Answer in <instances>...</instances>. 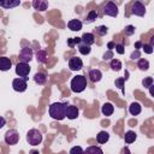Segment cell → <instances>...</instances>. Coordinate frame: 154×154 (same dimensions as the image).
<instances>
[{
    "instance_id": "obj_1",
    "label": "cell",
    "mask_w": 154,
    "mask_h": 154,
    "mask_svg": "<svg viewBox=\"0 0 154 154\" xmlns=\"http://www.w3.org/2000/svg\"><path fill=\"white\" fill-rule=\"evenodd\" d=\"M65 111L66 103L63 102H53L48 108V113L54 120H63L65 118Z\"/></svg>"
},
{
    "instance_id": "obj_2",
    "label": "cell",
    "mask_w": 154,
    "mask_h": 154,
    "mask_svg": "<svg viewBox=\"0 0 154 154\" xmlns=\"http://www.w3.org/2000/svg\"><path fill=\"white\" fill-rule=\"evenodd\" d=\"M70 87L73 93H82L87 87V78L83 75H77L71 79Z\"/></svg>"
},
{
    "instance_id": "obj_3",
    "label": "cell",
    "mask_w": 154,
    "mask_h": 154,
    "mask_svg": "<svg viewBox=\"0 0 154 154\" xmlns=\"http://www.w3.org/2000/svg\"><path fill=\"white\" fill-rule=\"evenodd\" d=\"M26 141L30 146H38L42 142V134L37 129H30L26 134Z\"/></svg>"
},
{
    "instance_id": "obj_4",
    "label": "cell",
    "mask_w": 154,
    "mask_h": 154,
    "mask_svg": "<svg viewBox=\"0 0 154 154\" xmlns=\"http://www.w3.org/2000/svg\"><path fill=\"white\" fill-rule=\"evenodd\" d=\"M19 141V134L16 129H8L5 134V142L10 146L17 144Z\"/></svg>"
},
{
    "instance_id": "obj_5",
    "label": "cell",
    "mask_w": 154,
    "mask_h": 154,
    "mask_svg": "<svg viewBox=\"0 0 154 154\" xmlns=\"http://www.w3.org/2000/svg\"><path fill=\"white\" fill-rule=\"evenodd\" d=\"M26 81H28V77L14 78V79L12 81V88H13V90H16V91H18V93L25 91V90H26V87H28Z\"/></svg>"
},
{
    "instance_id": "obj_6",
    "label": "cell",
    "mask_w": 154,
    "mask_h": 154,
    "mask_svg": "<svg viewBox=\"0 0 154 154\" xmlns=\"http://www.w3.org/2000/svg\"><path fill=\"white\" fill-rule=\"evenodd\" d=\"M131 13L138 17H143L146 14V6L141 1H134L131 5Z\"/></svg>"
},
{
    "instance_id": "obj_7",
    "label": "cell",
    "mask_w": 154,
    "mask_h": 154,
    "mask_svg": "<svg viewBox=\"0 0 154 154\" xmlns=\"http://www.w3.org/2000/svg\"><path fill=\"white\" fill-rule=\"evenodd\" d=\"M32 59V49L30 47H23L19 52V60L20 63L28 64Z\"/></svg>"
},
{
    "instance_id": "obj_8",
    "label": "cell",
    "mask_w": 154,
    "mask_h": 154,
    "mask_svg": "<svg viewBox=\"0 0 154 154\" xmlns=\"http://www.w3.org/2000/svg\"><path fill=\"white\" fill-rule=\"evenodd\" d=\"M29 72H30V66H29V64H25V63H18L17 65H16V73H17V76H19L20 78H23V77H26L28 75H29Z\"/></svg>"
},
{
    "instance_id": "obj_9",
    "label": "cell",
    "mask_w": 154,
    "mask_h": 154,
    "mask_svg": "<svg viewBox=\"0 0 154 154\" xmlns=\"http://www.w3.org/2000/svg\"><path fill=\"white\" fill-rule=\"evenodd\" d=\"M118 6L112 2V1H108L106 5H105V8H103V13L106 16H109V17H117L118 16Z\"/></svg>"
},
{
    "instance_id": "obj_10",
    "label": "cell",
    "mask_w": 154,
    "mask_h": 154,
    "mask_svg": "<svg viewBox=\"0 0 154 154\" xmlns=\"http://www.w3.org/2000/svg\"><path fill=\"white\" fill-rule=\"evenodd\" d=\"M83 67V61L78 57H72L69 59V69L71 71H78Z\"/></svg>"
},
{
    "instance_id": "obj_11",
    "label": "cell",
    "mask_w": 154,
    "mask_h": 154,
    "mask_svg": "<svg viewBox=\"0 0 154 154\" xmlns=\"http://www.w3.org/2000/svg\"><path fill=\"white\" fill-rule=\"evenodd\" d=\"M78 113H79V111H78V108L76 106H73V105H66L65 117H67L69 119L73 120V119H76L78 117Z\"/></svg>"
},
{
    "instance_id": "obj_12",
    "label": "cell",
    "mask_w": 154,
    "mask_h": 154,
    "mask_svg": "<svg viewBox=\"0 0 154 154\" xmlns=\"http://www.w3.org/2000/svg\"><path fill=\"white\" fill-rule=\"evenodd\" d=\"M89 79L91 81V82H94V83H96V82H100L101 81V78H102V72L99 70V69H91L90 71H89Z\"/></svg>"
},
{
    "instance_id": "obj_13",
    "label": "cell",
    "mask_w": 154,
    "mask_h": 154,
    "mask_svg": "<svg viewBox=\"0 0 154 154\" xmlns=\"http://www.w3.org/2000/svg\"><path fill=\"white\" fill-rule=\"evenodd\" d=\"M82 25H83V23L79 19H70L67 22V28L71 31H79L82 29Z\"/></svg>"
},
{
    "instance_id": "obj_14",
    "label": "cell",
    "mask_w": 154,
    "mask_h": 154,
    "mask_svg": "<svg viewBox=\"0 0 154 154\" xmlns=\"http://www.w3.org/2000/svg\"><path fill=\"white\" fill-rule=\"evenodd\" d=\"M81 42L87 45V46H91L94 42H95V36L94 34L91 32H84L82 36H81Z\"/></svg>"
},
{
    "instance_id": "obj_15",
    "label": "cell",
    "mask_w": 154,
    "mask_h": 154,
    "mask_svg": "<svg viewBox=\"0 0 154 154\" xmlns=\"http://www.w3.org/2000/svg\"><path fill=\"white\" fill-rule=\"evenodd\" d=\"M32 7H34L36 11L43 12V11L47 10V7H48V2L45 1V0H34V1H32Z\"/></svg>"
},
{
    "instance_id": "obj_16",
    "label": "cell",
    "mask_w": 154,
    "mask_h": 154,
    "mask_svg": "<svg viewBox=\"0 0 154 154\" xmlns=\"http://www.w3.org/2000/svg\"><path fill=\"white\" fill-rule=\"evenodd\" d=\"M12 66V61L10 58L6 57H0V71H8Z\"/></svg>"
},
{
    "instance_id": "obj_17",
    "label": "cell",
    "mask_w": 154,
    "mask_h": 154,
    "mask_svg": "<svg viewBox=\"0 0 154 154\" xmlns=\"http://www.w3.org/2000/svg\"><path fill=\"white\" fill-rule=\"evenodd\" d=\"M19 5H20L19 0H0V6L4 8H12Z\"/></svg>"
},
{
    "instance_id": "obj_18",
    "label": "cell",
    "mask_w": 154,
    "mask_h": 154,
    "mask_svg": "<svg viewBox=\"0 0 154 154\" xmlns=\"http://www.w3.org/2000/svg\"><path fill=\"white\" fill-rule=\"evenodd\" d=\"M101 112H102L103 116L109 117V116H112V113L114 112V107H113V105H112L111 102H106V103L102 105V107H101Z\"/></svg>"
},
{
    "instance_id": "obj_19",
    "label": "cell",
    "mask_w": 154,
    "mask_h": 154,
    "mask_svg": "<svg viewBox=\"0 0 154 154\" xmlns=\"http://www.w3.org/2000/svg\"><path fill=\"white\" fill-rule=\"evenodd\" d=\"M142 111V106L138 103V102H132L130 106H129V112L131 116H138Z\"/></svg>"
},
{
    "instance_id": "obj_20",
    "label": "cell",
    "mask_w": 154,
    "mask_h": 154,
    "mask_svg": "<svg viewBox=\"0 0 154 154\" xmlns=\"http://www.w3.org/2000/svg\"><path fill=\"white\" fill-rule=\"evenodd\" d=\"M83 154H103V152L99 146H89L83 150Z\"/></svg>"
},
{
    "instance_id": "obj_21",
    "label": "cell",
    "mask_w": 154,
    "mask_h": 154,
    "mask_svg": "<svg viewBox=\"0 0 154 154\" xmlns=\"http://www.w3.org/2000/svg\"><path fill=\"white\" fill-rule=\"evenodd\" d=\"M46 81H47V77H46L45 73H42V72H36V73L34 75V82H35L36 84L42 85V84L46 83Z\"/></svg>"
},
{
    "instance_id": "obj_22",
    "label": "cell",
    "mask_w": 154,
    "mask_h": 154,
    "mask_svg": "<svg viewBox=\"0 0 154 154\" xmlns=\"http://www.w3.org/2000/svg\"><path fill=\"white\" fill-rule=\"evenodd\" d=\"M108 140H109V135H108L107 131H100V132L96 135V141H97L100 144L106 143Z\"/></svg>"
},
{
    "instance_id": "obj_23",
    "label": "cell",
    "mask_w": 154,
    "mask_h": 154,
    "mask_svg": "<svg viewBox=\"0 0 154 154\" xmlns=\"http://www.w3.org/2000/svg\"><path fill=\"white\" fill-rule=\"evenodd\" d=\"M136 137H137V136H136V132L132 131V130H129V131H126L125 135H124V141H125V143L130 144V143L135 142Z\"/></svg>"
},
{
    "instance_id": "obj_24",
    "label": "cell",
    "mask_w": 154,
    "mask_h": 154,
    "mask_svg": "<svg viewBox=\"0 0 154 154\" xmlns=\"http://www.w3.org/2000/svg\"><path fill=\"white\" fill-rule=\"evenodd\" d=\"M36 60H37V63H40V64H45L46 60H47V53H46V51L38 49V51L36 52Z\"/></svg>"
},
{
    "instance_id": "obj_25",
    "label": "cell",
    "mask_w": 154,
    "mask_h": 154,
    "mask_svg": "<svg viewBox=\"0 0 154 154\" xmlns=\"http://www.w3.org/2000/svg\"><path fill=\"white\" fill-rule=\"evenodd\" d=\"M78 52L82 55H88L91 52V48H90V46H87V45L81 42V43H78Z\"/></svg>"
},
{
    "instance_id": "obj_26",
    "label": "cell",
    "mask_w": 154,
    "mask_h": 154,
    "mask_svg": "<svg viewBox=\"0 0 154 154\" xmlns=\"http://www.w3.org/2000/svg\"><path fill=\"white\" fill-rule=\"evenodd\" d=\"M109 67L113 70V71H119L122 69V63L119 59H112L111 63H109Z\"/></svg>"
},
{
    "instance_id": "obj_27",
    "label": "cell",
    "mask_w": 154,
    "mask_h": 154,
    "mask_svg": "<svg viewBox=\"0 0 154 154\" xmlns=\"http://www.w3.org/2000/svg\"><path fill=\"white\" fill-rule=\"evenodd\" d=\"M137 67L142 71H147L149 69V61L147 59H140L137 63Z\"/></svg>"
},
{
    "instance_id": "obj_28",
    "label": "cell",
    "mask_w": 154,
    "mask_h": 154,
    "mask_svg": "<svg viewBox=\"0 0 154 154\" xmlns=\"http://www.w3.org/2000/svg\"><path fill=\"white\" fill-rule=\"evenodd\" d=\"M95 32H96V35H99V36H105V35L108 32V28H107L106 25H99V26L95 28Z\"/></svg>"
},
{
    "instance_id": "obj_29",
    "label": "cell",
    "mask_w": 154,
    "mask_h": 154,
    "mask_svg": "<svg viewBox=\"0 0 154 154\" xmlns=\"http://www.w3.org/2000/svg\"><path fill=\"white\" fill-rule=\"evenodd\" d=\"M96 18H97V11H95V10H91V11L88 13V16H87L85 23H93V22H94Z\"/></svg>"
},
{
    "instance_id": "obj_30",
    "label": "cell",
    "mask_w": 154,
    "mask_h": 154,
    "mask_svg": "<svg viewBox=\"0 0 154 154\" xmlns=\"http://www.w3.org/2000/svg\"><path fill=\"white\" fill-rule=\"evenodd\" d=\"M78 43H81V37H72L67 40V45L70 47H73L75 45H78Z\"/></svg>"
},
{
    "instance_id": "obj_31",
    "label": "cell",
    "mask_w": 154,
    "mask_h": 154,
    "mask_svg": "<svg viewBox=\"0 0 154 154\" xmlns=\"http://www.w3.org/2000/svg\"><path fill=\"white\" fill-rule=\"evenodd\" d=\"M124 81H125V78L124 77H120V78H117L116 79V85L124 93Z\"/></svg>"
},
{
    "instance_id": "obj_32",
    "label": "cell",
    "mask_w": 154,
    "mask_h": 154,
    "mask_svg": "<svg viewBox=\"0 0 154 154\" xmlns=\"http://www.w3.org/2000/svg\"><path fill=\"white\" fill-rule=\"evenodd\" d=\"M69 154H83V149L79 146H75V147H72L70 149V153Z\"/></svg>"
},
{
    "instance_id": "obj_33",
    "label": "cell",
    "mask_w": 154,
    "mask_h": 154,
    "mask_svg": "<svg viewBox=\"0 0 154 154\" xmlns=\"http://www.w3.org/2000/svg\"><path fill=\"white\" fill-rule=\"evenodd\" d=\"M124 32H125V35H128V36L135 34V26H134V25H126L125 29H124Z\"/></svg>"
},
{
    "instance_id": "obj_34",
    "label": "cell",
    "mask_w": 154,
    "mask_h": 154,
    "mask_svg": "<svg viewBox=\"0 0 154 154\" xmlns=\"http://www.w3.org/2000/svg\"><path fill=\"white\" fill-rule=\"evenodd\" d=\"M142 84L144 88H149L150 85H153V78L152 77H146L143 81H142Z\"/></svg>"
},
{
    "instance_id": "obj_35",
    "label": "cell",
    "mask_w": 154,
    "mask_h": 154,
    "mask_svg": "<svg viewBox=\"0 0 154 154\" xmlns=\"http://www.w3.org/2000/svg\"><path fill=\"white\" fill-rule=\"evenodd\" d=\"M142 48H143L144 53H147V54H152V53H153V46H150L149 43L142 45Z\"/></svg>"
},
{
    "instance_id": "obj_36",
    "label": "cell",
    "mask_w": 154,
    "mask_h": 154,
    "mask_svg": "<svg viewBox=\"0 0 154 154\" xmlns=\"http://www.w3.org/2000/svg\"><path fill=\"white\" fill-rule=\"evenodd\" d=\"M114 48H116V52H117L118 54H124V53H125V49H124V46H123L122 43H117Z\"/></svg>"
},
{
    "instance_id": "obj_37",
    "label": "cell",
    "mask_w": 154,
    "mask_h": 154,
    "mask_svg": "<svg viewBox=\"0 0 154 154\" xmlns=\"http://www.w3.org/2000/svg\"><path fill=\"white\" fill-rule=\"evenodd\" d=\"M140 57H141V53H140V51H137V49H135V52H132V53H131V55H130V58H131L132 60L138 59Z\"/></svg>"
},
{
    "instance_id": "obj_38",
    "label": "cell",
    "mask_w": 154,
    "mask_h": 154,
    "mask_svg": "<svg viewBox=\"0 0 154 154\" xmlns=\"http://www.w3.org/2000/svg\"><path fill=\"white\" fill-rule=\"evenodd\" d=\"M111 58H113V52H112V51H108V52H106V53L103 54V59H105V60H108V59H111Z\"/></svg>"
},
{
    "instance_id": "obj_39",
    "label": "cell",
    "mask_w": 154,
    "mask_h": 154,
    "mask_svg": "<svg viewBox=\"0 0 154 154\" xmlns=\"http://www.w3.org/2000/svg\"><path fill=\"white\" fill-rule=\"evenodd\" d=\"M5 125H6V120H5V118H4V117H1V116H0V129H2Z\"/></svg>"
},
{
    "instance_id": "obj_40",
    "label": "cell",
    "mask_w": 154,
    "mask_h": 154,
    "mask_svg": "<svg viewBox=\"0 0 154 154\" xmlns=\"http://www.w3.org/2000/svg\"><path fill=\"white\" fill-rule=\"evenodd\" d=\"M107 47L109 48V51H112V49L116 47V43H114V42H108V43H107Z\"/></svg>"
},
{
    "instance_id": "obj_41",
    "label": "cell",
    "mask_w": 154,
    "mask_h": 154,
    "mask_svg": "<svg viewBox=\"0 0 154 154\" xmlns=\"http://www.w3.org/2000/svg\"><path fill=\"white\" fill-rule=\"evenodd\" d=\"M140 47H142V42H140V41H137V42L135 43V48H136V49L138 51V48H140Z\"/></svg>"
},
{
    "instance_id": "obj_42",
    "label": "cell",
    "mask_w": 154,
    "mask_h": 154,
    "mask_svg": "<svg viewBox=\"0 0 154 154\" xmlns=\"http://www.w3.org/2000/svg\"><path fill=\"white\" fill-rule=\"evenodd\" d=\"M123 153H124V154H130V150H129V148H128V147H125V148L123 149Z\"/></svg>"
},
{
    "instance_id": "obj_43",
    "label": "cell",
    "mask_w": 154,
    "mask_h": 154,
    "mask_svg": "<svg viewBox=\"0 0 154 154\" xmlns=\"http://www.w3.org/2000/svg\"><path fill=\"white\" fill-rule=\"evenodd\" d=\"M30 154H40V153H38V150H31Z\"/></svg>"
}]
</instances>
